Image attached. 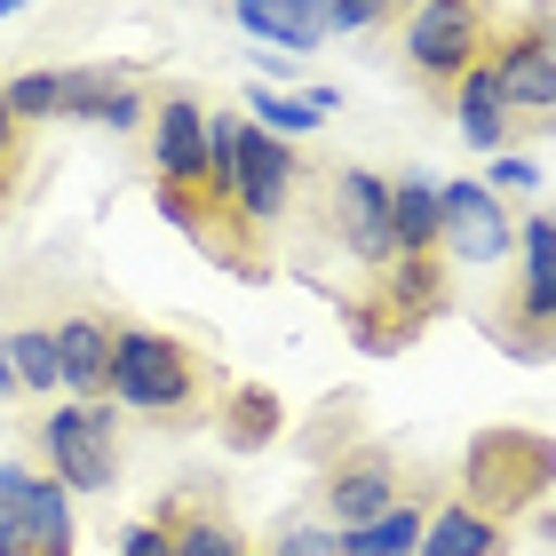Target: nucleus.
<instances>
[{"label": "nucleus", "instance_id": "obj_7", "mask_svg": "<svg viewBox=\"0 0 556 556\" xmlns=\"http://www.w3.org/2000/svg\"><path fill=\"white\" fill-rule=\"evenodd\" d=\"M493 80L509 112H556V16H525L493 40Z\"/></svg>", "mask_w": 556, "mask_h": 556}, {"label": "nucleus", "instance_id": "obj_3", "mask_svg": "<svg viewBox=\"0 0 556 556\" xmlns=\"http://www.w3.org/2000/svg\"><path fill=\"white\" fill-rule=\"evenodd\" d=\"M493 56V9L485 0H414L406 16V64L429 96H453Z\"/></svg>", "mask_w": 556, "mask_h": 556}, {"label": "nucleus", "instance_id": "obj_6", "mask_svg": "<svg viewBox=\"0 0 556 556\" xmlns=\"http://www.w3.org/2000/svg\"><path fill=\"white\" fill-rule=\"evenodd\" d=\"M438 191H445V239H438L445 263L493 270V263L517 255V223L501 215V191L493 184H438Z\"/></svg>", "mask_w": 556, "mask_h": 556}, {"label": "nucleus", "instance_id": "obj_1", "mask_svg": "<svg viewBox=\"0 0 556 556\" xmlns=\"http://www.w3.org/2000/svg\"><path fill=\"white\" fill-rule=\"evenodd\" d=\"M104 397H119L128 414H151V421H199L207 414V366L191 358V342L160 334V326H119Z\"/></svg>", "mask_w": 556, "mask_h": 556}, {"label": "nucleus", "instance_id": "obj_29", "mask_svg": "<svg viewBox=\"0 0 556 556\" xmlns=\"http://www.w3.org/2000/svg\"><path fill=\"white\" fill-rule=\"evenodd\" d=\"M0 556H33V533H24V501H0Z\"/></svg>", "mask_w": 556, "mask_h": 556}, {"label": "nucleus", "instance_id": "obj_18", "mask_svg": "<svg viewBox=\"0 0 556 556\" xmlns=\"http://www.w3.org/2000/svg\"><path fill=\"white\" fill-rule=\"evenodd\" d=\"M278 390H263V382H247V390H231L223 397V414H215V429H223V445L231 453H263L270 438H278Z\"/></svg>", "mask_w": 556, "mask_h": 556}, {"label": "nucleus", "instance_id": "obj_31", "mask_svg": "<svg viewBox=\"0 0 556 556\" xmlns=\"http://www.w3.org/2000/svg\"><path fill=\"white\" fill-rule=\"evenodd\" d=\"M0 397H16V358H9V334H0Z\"/></svg>", "mask_w": 556, "mask_h": 556}, {"label": "nucleus", "instance_id": "obj_23", "mask_svg": "<svg viewBox=\"0 0 556 556\" xmlns=\"http://www.w3.org/2000/svg\"><path fill=\"white\" fill-rule=\"evenodd\" d=\"M167 525H175V556H255L247 533L231 517H215V509H199V517H175L167 509Z\"/></svg>", "mask_w": 556, "mask_h": 556}, {"label": "nucleus", "instance_id": "obj_28", "mask_svg": "<svg viewBox=\"0 0 556 556\" xmlns=\"http://www.w3.org/2000/svg\"><path fill=\"white\" fill-rule=\"evenodd\" d=\"M493 191H541V167L517 160V151H501V160H493Z\"/></svg>", "mask_w": 556, "mask_h": 556}, {"label": "nucleus", "instance_id": "obj_9", "mask_svg": "<svg viewBox=\"0 0 556 556\" xmlns=\"http://www.w3.org/2000/svg\"><path fill=\"white\" fill-rule=\"evenodd\" d=\"M231 199H239V215L255 223V231H270V223L287 215V199H294V143L255 128V119H239V184H231Z\"/></svg>", "mask_w": 556, "mask_h": 556}, {"label": "nucleus", "instance_id": "obj_2", "mask_svg": "<svg viewBox=\"0 0 556 556\" xmlns=\"http://www.w3.org/2000/svg\"><path fill=\"white\" fill-rule=\"evenodd\" d=\"M556 485V438L541 429H477L462 453V501L485 517H517Z\"/></svg>", "mask_w": 556, "mask_h": 556}, {"label": "nucleus", "instance_id": "obj_19", "mask_svg": "<svg viewBox=\"0 0 556 556\" xmlns=\"http://www.w3.org/2000/svg\"><path fill=\"white\" fill-rule=\"evenodd\" d=\"M326 112H334V88H311V96H278V88H247V119L270 136H318Z\"/></svg>", "mask_w": 556, "mask_h": 556}, {"label": "nucleus", "instance_id": "obj_20", "mask_svg": "<svg viewBox=\"0 0 556 556\" xmlns=\"http://www.w3.org/2000/svg\"><path fill=\"white\" fill-rule=\"evenodd\" d=\"M24 533H33V556H72V493L56 477H33V493H24Z\"/></svg>", "mask_w": 556, "mask_h": 556}, {"label": "nucleus", "instance_id": "obj_21", "mask_svg": "<svg viewBox=\"0 0 556 556\" xmlns=\"http://www.w3.org/2000/svg\"><path fill=\"white\" fill-rule=\"evenodd\" d=\"M429 533V509H414V501H397L390 517H374L366 533H342V556H414Z\"/></svg>", "mask_w": 556, "mask_h": 556}, {"label": "nucleus", "instance_id": "obj_11", "mask_svg": "<svg viewBox=\"0 0 556 556\" xmlns=\"http://www.w3.org/2000/svg\"><path fill=\"white\" fill-rule=\"evenodd\" d=\"M151 167H160V191H207V112L191 96H167L151 112Z\"/></svg>", "mask_w": 556, "mask_h": 556}, {"label": "nucleus", "instance_id": "obj_4", "mask_svg": "<svg viewBox=\"0 0 556 556\" xmlns=\"http://www.w3.org/2000/svg\"><path fill=\"white\" fill-rule=\"evenodd\" d=\"M501 342L548 358L556 350V215L517 223V278H509V311H501Z\"/></svg>", "mask_w": 556, "mask_h": 556}, {"label": "nucleus", "instance_id": "obj_14", "mask_svg": "<svg viewBox=\"0 0 556 556\" xmlns=\"http://www.w3.org/2000/svg\"><path fill=\"white\" fill-rule=\"evenodd\" d=\"M390 239H397V255H438L445 191L429 184V175H397V184H390Z\"/></svg>", "mask_w": 556, "mask_h": 556}, {"label": "nucleus", "instance_id": "obj_30", "mask_svg": "<svg viewBox=\"0 0 556 556\" xmlns=\"http://www.w3.org/2000/svg\"><path fill=\"white\" fill-rule=\"evenodd\" d=\"M0 167H16V112H9V96H0Z\"/></svg>", "mask_w": 556, "mask_h": 556}, {"label": "nucleus", "instance_id": "obj_8", "mask_svg": "<svg viewBox=\"0 0 556 556\" xmlns=\"http://www.w3.org/2000/svg\"><path fill=\"white\" fill-rule=\"evenodd\" d=\"M397 462L382 445H358V453H342L334 469H326V485H318V509L334 517V533H366L374 517H390L397 509Z\"/></svg>", "mask_w": 556, "mask_h": 556}, {"label": "nucleus", "instance_id": "obj_17", "mask_svg": "<svg viewBox=\"0 0 556 556\" xmlns=\"http://www.w3.org/2000/svg\"><path fill=\"white\" fill-rule=\"evenodd\" d=\"M231 16H239L255 40L287 48V56H311V48L326 40V24H318L311 9H302V0H231Z\"/></svg>", "mask_w": 556, "mask_h": 556}, {"label": "nucleus", "instance_id": "obj_16", "mask_svg": "<svg viewBox=\"0 0 556 556\" xmlns=\"http://www.w3.org/2000/svg\"><path fill=\"white\" fill-rule=\"evenodd\" d=\"M453 119H462V143L477 151H501L509 143V104H501V80H493V56L453 88Z\"/></svg>", "mask_w": 556, "mask_h": 556}, {"label": "nucleus", "instance_id": "obj_27", "mask_svg": "<svg viewBox=\"0 0 556 556\" xmlns=\"http://www.w3.org/2000/svg\"><path fill=\"white\" fill-rule=\"evenodd\" d=\"M119 556H175V525H167V517H151V525H128Z\"/></svg>", "mask_w": 556, "mask_h": 556}, {"label": "nucleus", "instance_id": "obj_24", "mask_svg": "<svg viewBox=\"0 0 556 556\" xmlns=\"http://www.w3.org/2000/svg\"><path fill=\"white\" fill-rule=\"evenodd\" d=\"M0 96H9L16 119H64V72H16Z\"/></svg>", "mask_w": 556, "mask_h": 556}, {"label": "nucleus", "instance_id": "obj_25", "mask_svg": "<svg viewBox=\"0 0 556 556\" xmlns=\"http://www.w3.org/2000/svg\"><path fill=\"white\" fill-rule=\"evenodd\" d=\"M270 556H342V533L334 525H287V533L270 541Z\"/></svg>", "mask_w": 556, "mask_h": 556}, {"label": "nucleus", "instance_id": "obj_5", "mask_svg": "<svg viewBox=\"0 0 556 556\" xmlns=\"http://www.w3.org/2000/svg\"><path fill=\"white\" fill-rule=\"evenodd\" d=\"M40 445H48V477L64 493H104L119 477V429L104 397H64L56 414L40 421Z\"/></svg>", "mask_w": 556, "mask_h": 556}, {"label": "nucleus", "instance_id": "obj_26", "mask_svg": "<svg viewBox=\"0 0 556 556\" xmlns=\"http://www.w3.org/2000/svg\"><path fill=\"white\" fill-rule=\"evenodd\" d=\"M390 9H406V0H334V24H326V33H366V24H382Z\"/></svg>", "mask_w": 556, "mask_h": 556}, {"label": "nucleus", "instance_id": "obj_32", "mask_svg": "<svg viewBox=\"0 0 556 556\" xmlns=\"http://www.w3.org/2000/svg\"><path fill=\"white\" fill-rule=\"evenodd\" d=\"M302 9H311L318 24H334V0H302Z\"/></svg>", "mask_w": 556, "mask_h": 556}, {"label": "nucleus", "instance_id": "obj_22", "mask_svg": "<svg viewBox=\"0 0 556 556\" xmlns=\"http://www.w3.org/2000/svg\"><path fill=\"white\" fill-rule=\"evenodd\" d=\"M9 358H16V390H64V366H56V326H24V334H9Z\"/></svg>", "mask_w": 556, "mask_h": 556}, {"label": "nucleus", "instance_id": "obj_10", "mask_svg": "<svg viewBox=\"0 0 556 556\" xmlns=\"http://www.w3.org/2000/svg\"><path fill=\"white\" fill-rule=\"evenodd\" d=\"M334 231H342V247H350L366 270H390V263H397V239H390V184H382L374 167H342V175H334Z\"/></svg>", "mask_w": 556, "mask_h": 556}, {"label": "nucleus", "instance_id": "obj_33", "mask_svg": "<svg viewBox=\"0 0 556 556\" xmlns=\"http://www.w3.org/2000/svg\"><path fill=\"white\" fill-rule=\"evenodd\" d=\"M9 9H24V0H0V16H9Z\"/></svg>", "mask_w": 556, "mask_h": 556}, {"label": "nucleus", "instance_id": "obj_13", "mask_svg": "<svg viewBox=\"0 0 556 556\" xmlns=\"http://www.w3.org/2000/svg\"><path fill=\"white\" fill-rule=\"evenodd\" d=\"M112 334L119 326L112 318H64L56 326V366H64V390L72 397H104L112 390Z\"/></svg>", "mask_w": 556, "mask_h": 556}, {"label": "nucleus", "instance_id": "obj_12", "mask_svg": "<svg viewBox=\"0 0 556 556\" xmlns=\"http://www.w3.org/2000/svg\"><path fill=\"white\" fill-rule=\"evenodd\" d=\"M64 119H96V128H143V96L128 64H72L64 72Z\"/></svg>", "mask_w": 556, "mask_h": 556}, {"label": "nucleus", "instance_id": "obj_15", "mask_svg": "<svg viewBox=\"0 0 556 556\" xmlns=\"http://www.w3.org/2000/svg\"><path fill=\"white\" fill-rule=\"evenodd\" d=\"M414 556H509V533H501V517L469 509V501H445V509H429V533Z\"/></svg>", "mask_w": 556, "mask_h": 556}]
</instances>
